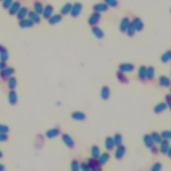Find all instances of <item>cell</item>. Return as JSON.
Masks as SVG:
<instances>
[{
    "label": "cell",
    "mask_w": 171,
    "mask_h": 171,
    "mask_svg": "<svg viewBox=\"0 0 171 171\" xmlns=\"http://www.w3.org/2000/svg\"><path fill=\"white\" fill-rule=\"evenodd\" d=\"M19 26L21 28H30L34 26V23L29 18H24L19 19Z\"/></svg>",
    "instance_id": "obj_14"
},
{
    "label": "cell",
    "mask_w": 171,
    "mask_h": 171,
    "mask_svg": "<svg viewBox=\"0 0 171 171\" xmlns=\"http://www.w3.org/2000/svg\"><path fill=\"white\" fill-rule=\"evenodd\" d=\"M91 155L93 158H98L99 156L100 155V151L98 146L94 145L91 148Z\"/></svg>",
    "instance_id": "obj_35"
},
{
    "label": "cell",
    "mask_w": 171,
    "mask_h": 171,
    "mask_svg": "<svg viewBox=\"0 0 171 171\" xmlns=\"http://www.w3.org/2000/svg\"><path fill=\"white\" fill-rule=\"evenodd\" d=\"M62 140L63 141V143L66 144V146H67L69 148H73L75 145V143L74 140L72 139V138L69 135L66 134V133H64L62 135Z\"/></svg>",
    "instance_id": "obj_8"
},
{
    "label": "cell",
    "mask_w": 171,
    "mask_h": 171,
    "mask_svg": "<svg viewBox=\"0 0 171 171\" xmlns=\"http://www.w3.org/2000/svg\"><path fill=\"white\" fill-rule=\"evenodd\" d=\"M5 170V166H4L3 164L0 163V171H3Z\"/></svg>",
    "instance_id": "obj_51"
},
{
    "label": "cell",
    "mask_w": 171,
    "mask_h": 171,
    "mask_svg": "<svg viewBox=\"0 0 171 171\" xmlns=\"http://www.w3.org/2000/svg\"><path fill=\"white\" fill-rule=\"evenodd\" d=\"M2 48V45H0V49H1V48Z\"/></svg>",
    "instance_id": "obj_53"
},
{
    "label": "cell",
    "mask_w": 171,
    "mask_h": 171,
    "mask_svg": "<svg viewBox=\"0 0 171 171\" xmlns=\"http://www.w3.org/2000/svg\"><path fill=\"white\" fill-rule=\"evenodd\" d=\"M158 82H159V84L161 86L166 88L169 87L171 84L170 78L166 76H161L158 79Z\"/></svg>",
    "instance_id": "obj_25"
},
{
    "label": "cell",
    "mask_w": 171,
    "mask_h": 171,
    "mask_svg": "<svg viewBox=\"0 0 171 171\" xmlns=\"http://www.w3.org/2000/svg\"><path fill=\"white\" fill-rule=\"evenodd\" d=\"M88 164L90 170L92 171H101L102 170V165L100 163L98 158H95L92 157L89 158L88 160Z\"/></svg>",
    "instance_id": "obj_1"
},
{
    "label": "cell",
    "mask_w": 171,
    "mask_h": 171,
    "mask_svg": "<svg viewBox=\"0 0 171 171\" xmlns=\"http://www.w3.org/2000/svg\"><path fill=\"white\" fill-rule=\"evenodd\" d=\"M165 100H166V104H167L168 106H170V103H171V96L170 94H167L165 96Z\"/></svg>",
    "instance_id": "obj_48"
},
{
    "label": "cell",
    "mask_w": 171,
    "mask_h": 171,
    "mask_svg": "<svg viewBox=\"0 0 171 171\" xmlns=\"http://www.w3.org/2000/svg\"><path fill=\"white\" fill-rule=\"evenodd\" d=\"M126 151V147H125L124 145L120 144L117 146V147H116L114 152V156L116 159H118V160L122 159L125 155Z\"/></svg>",
    "instance_id": "obj_5"
},
{
    "label": "cell",
    "mask_w": 171,
    "mask_h": 171,
    "mask_svg": "<svg viewBox=\"0 0 171 171\" xmlns=\"http://www.w3.org/2000/svg\"><path fill=\"white\" fill-rule=\"evenodd\" d=\"M108 10V6L105 3H96L93 6V10L94 12H98V13H102V12H106Z\"/></svg>",
    "instance_id": "obj_10"
},
{
    "label": "cell",
    "mask_w": 171,
    "mask_h": 171,
    "mask_svg": "<svg viewBox=\"0 0 171 171\" xmlns=\"http://www.w3.org/2000/svg\"><path fill=\"white\" fill-rule=\"evenodd\" d=\"M101 19V15L98 12H94L93 14H92L88 18V24L91 26H94L100 22Z\"/></svg>",
    "instance_id": "obj_2"
},
{
    "label": "cell",
    "mask_w": 171,
    "mask_h": 171,
    "mask_svg": "<svg viewBox=\"0 0 171 171\" xmlns=\"http://www.w3.org/2000/svg\"><path fill=\"white\" fill-rule=\"evenodd\" d=\"M131 24L133 25V26L135 27L136 31H139L140 32L144 29V23L140 18H134L132 20Z\"/></svg>",
    "instance_id": "obj_6"
},
{
    "label": "cell",
    "mask_w": 171,
    "mask_h": 171,
    "mask_svg": "<svg viewBox=\"0 0 171 171\" xmlns=\"http://www.w3.org/2000/svg\"><path fill=\"white\" fill-rule=\"evenodd\" d=\"M152 139L154 141V143H157V144H159L161 140H162V137H161V135L159 134V133L157 132H152V134L151 135Z\"/></svg>",
    "instance_id": "obj_36"
},
{
    "label": "cell",
    "mask_w": 171,
    "mask_h": 171,
    "mask_svg": "<svg viewBox=\"0 0 171 171\" xmlns=\"http://www.w3.org/2000/svg\"><path fill=\"white\" fill-rule=\"evenodd\" d=\"M116 78H117L119 82L122 83V84H127L128 82V78L126 76V74H124V72H121V71H119L116 73Z\"/></svg>",
    "instance_id": "obj_30"
},
{
    "label": "cell",
    "mask_w": 171,
    "mask_h": 171,
    "mask_svg": "<svg viewBox=\"0 0 171 171\" xmlns=\"http://www.w3.org/2000/svg\"><path fill=\"white\" fill-rule=\"evenodd\" d=\"M171 59V51L169 50L162 54L160 60L163 63H167Z\"/></svg>",
    "instance_id": "obj_37"
},
{
    "label": "cell",
    "mask_w": 171,
    "mask_h": 171,
    "mask_svg": "<svg viewBox=\"0 0 171 171\" xmlns=\"http://www.w3.org/2000/svg\"><path fill=\"white\" fill-rule=\"evenodd\" d=\"M80 168L82 171H90V166L88 164V162H82L81 165H80Z\"/></svg>",
    "instance_id": "obj_45"
},
{
    "label": "cell",
    "mask_w": 171,
    "mask_h": 171,
    "mask_svg": "<svg viewBox=\"0 0 171 171\" xmlns=\"http://www.w3.org/2000/svg\"><path fill=\"white\" fill-rule=\"evenodd\" d=\"M160 144V151L162 154H166L170 149V143L169 140H162Z\"/></svg>",
    "instance_id": "obj_17"
},
{
    "label": "cell",
    "mask_w": 171,
    "mask_h": 171,
    "mask_svg": "<svg viewBox=\"0 0 171 171\" xmlns=\"http://www.w3.org/2000/svg\"><path fill=\"white\" fill-rule=\"evenodd\" d=\"M126 32L127 35L128 36H130V37H132V36H134L135 35V34H136V30H135V27L133 26V25L131 23L130 24V25H129V26L128 27Z\"/></svg>",
    "instance_id": "obj_39"
},
{
    "label": "cell",
    "mask_w": 171,
    "mask_h": 171,
    "mask_svg": "<svg viewBox=\"0 0 171 171\" xmlns=\"http://www.w3.org/2000/svg\"><path fill=\"white\" fill-rule=\"evenodd\" d=\"M28 12L29 10L26 7H21L17 14H16L17 18L18 19H22L24 18H26L28 16Z\"/></svg>",
    "instance_id": "obj_22"
},
{
    "label": "cell",
    "mask_w": 171,
    "mask_h": 171,
    "mask_svg": "<svg viewBox=\"0 0 171 171\" xmlns=\"http://www.w3.org/2000/svg\"><path fill=\"white\" fill-rule=\"evenodd\" d=\"M162 139L165 140H170L171 138V132L169 130H164L161 132Z\"/></svg>",
    "instance_id": "obj_43"
},
{
    "label": "cell",
    "mask_w": 171,
    "mask_h": 171,
    "mask_svg": "<svg viewBox=\"0 0 171 171\" xmlns=\"http://www.w3.org/2000/svg\"><path fill=\"white\" fill-rule=\"evenodd\" d=\"M15 73V69L12 67H6L0 71V77L2 79H8Z\"/></svg>",
    "instance_id": "obj_3"
},
{
    "label": "cell",
    "mask_w": 171,
    "mask_h": 171,
    "mask_svg": "<svg viewBox=\"0 0 171 171\" xmlns=\"http://www.w3.org/2000/svg\"><path fill=\"white\" fill-rule=\"evenodd\" d=\"M18 94L14 90H11L8 93V101L11 105H15L18 102Z\"/></svg>",
    "instance_id": "obj_13"
},
{
    "label": "cell",
    "mask_w": 171,
    "mask_h": 171,
    "mask_svg": "<svg viewBox=\"0 0 171 171\" xmlns=\"http://www.w3.org/2000/svg\"><path fill=\"white\" fill-rule=\"evenodd\" d=\"M82 10V5L80 3H74L72 6V9H71L70 14L73 18H76L80 14Z\"/></svg>",
    "instance_id": "obj_4"
},
{
    "label": "cell",
    "mask_w": 171,
    "mask_h": 171,
    "mask_svg": "<svg viewBox=\"0 0 171 171\" xmlns=\"http://www.w3.org/2000/svg\"><path fill=\"white\" fill-rule=\"evenodd\" d=\"M155 75V69L152 66H149L147 68V79L148 80H152Z\"/></svg>",
    "instance_id": "obj_33"
},
{
    "label": "cell",
    "mask_w": 171,
    "mask_h": 171,
    "mask_svg": "<svg viewBox=\"0 0 171 171\" xmlns=\"http://www.w3.org/2000/svg\"><path fill=\"white\" fill-rule=\"evenodd\" d=\"M104 145H105V148L108 151H112V150H113L115 147L113 138L111 136L106 137L105 139V143H104Z\"/></svg>",
    "instance_id": "obj_23"
},
{
    "label": "cell",
    "mask_w": 171,
    "mask_h": 171,
    "mask_svg": "<svg viewBox=\"0 0 171 171\" xmlns=\"http://www.w3.org/2000/svg\"><path fill=\"white\" fill-rule=\"evenodd\" d=\"M100 96L101 98L104 100H107L110 96V90L109 87L107 86H104L102 88L100 91Z\"/></svg>",
    "instance_id": "obj_19"
},
{
    "label": "cell",
    "mask_w": 171,
    "mask_h": 171,
    "mask_svg": "<svg viewBox=\"0 0 171 171\" xmlns=\"http://www.w3.org/2000/svg\"><path fill=\"white\" fill-rule=\"evenodd\" d=\"M138 77L142 81H144L147 79V67L141 66L138 70Z\"/></svg>",
    "instance_id": "obj_21"
},
{
    "label": "cell",
    "mask_w": 171,
    "mask_h": 171,
    "mask_svg": "<svg viewBox=\"0 0 171 171\" xmlns=\"http://www.w3.org/2000/svg\"><path fill=\"white\" fill-rule=\"evenodd\" d=\"M44 8V6H43V4L41 3L40 2L37 1L34 4V11H35L36 13H37L40 15L42 14Z\"/></svg>",
    "instance_id": "obj_34"
},
{
    "label": "cell",
    "mask_w": 171,
    "mask_h": 171,
    "mask_svg": "<svg viewBox=\"0 0 171 171\" xmlns=\"http://www.w3.org/2000/svg\"><path fill=\"white\" fill-rule=\"evenodd\" d=\"M8 139V136L7 134H4V133L0 132V143L2 142H5Z\"/></svg>",
    "instance_id": "obj_47"
},
{
    "label": "cell",
    "mask_w": 171,
    "mask_h": 171,
    "mask_svg": "<svg viewBox=\"0 0 171 171\" xmlns=\"http://www.w3.org/2000/svg\"><path fill=\"white\" fill-rule=\"evenodd\" d=\"M110 157V156L109 153L104 152L99 156L98 159V161H99L101 165H104L107 163V162H108V160H109Z\"/></svg>",
    "instance_id": "obj_27"
},
{
    "label": "cell",
    "mask_w": 171,
    "mask_h": 171,
    "mask_svg": "<svg viewBox=\"0 0 171 171\" xmlns=\"http://www.w3.org/2000/svg\"><path fill=\"white\" fill-rule=\"evenodd\" d=\"M18 84V81L16 78L11 76L7 79V87L10 90H14Z\"/></svg>",
    "instance_id": "obj_29"
},
{
    "label": "cell",
    "mask_w": 171,
    "mask_h": 171,
    "mask_svg": "<svg viewBox=\"0 0 171 171\" xmlns=\"http://www.w3.org/2000/svg\"><path fill=\"white\" fill-rule=\"evenodd\" d=\"M72 118L77 121H83L86 118V116L84 113V112H80V111H75L72 112Z\"/></svg>",
    "instance_id": "obj_20"
},
{
    "label": "cell",
    "mask_w": 171,
    "mask_h": 171,
    "mask_svg": "<svg viewBox=\"0 0 171 171\" xmlns=\"http://www.w3.org/2000/svg\"><path fill=\"white\" fill-rule=\"evenodd\" d=\"M28 18L30 19L34 24H39L41 22V17L35 11H29L28 12Z\"/></svg>",
    "instance_id": "obj_12"
},
{
    "label": "cell",
    "mask_w": 171,
    "mask_h": 171,
    "mask_svg": "<svg viewBox=\"0 0 171 171\" xmlns=\"http://www.w3.org/2000/svg\"><path fill=\"white\" fill-rule=\"evenodd\" d=\"M168 106L167 104L165 102H160L154 106V112H155L156 114H160L161 112H164L166 108H167Z\"/></svg>",
    "instance_id": "obj_24"
},
{
    "label": "cell",
    "mask_w": 171,
    "mask_h": 171,
    "mask_svg": "<svg viewBox=\"0 0 171 171\" xmlns=\"http://www.w3.org/2000/svg\"><path fill=\"white\" fill-rule=\"evenodd\" d=\"M122 136L119 133H117V134H116L114 137H113V140L115 146H118L122 144Z\"/></svg>",
    "instance_id": "obj_38"
},
{
    "label": "cell",
    "mask_w": 171,
    "mask_h": 171,
    "mask_svg": "<svg viewBox=\"0 0 171 171\" xmlns=\"http://www.w3.org/2000/svg\"><path fill=\"white\" fill-rule=\"evenodd\" d=\"M72 4L70 3H65L64 5L62 6V9H61V14L64 15H66L70 13L71 11V9H72Z\"/></svg>",
    "instance_id": "obj_31"
},
{
    "label": "cell",
    "mask_w": 171,
    "mask_h": 171,
    "mask_svg": "<svg viewBox=\"0 0 171 171\" xmlns=\"http://www.w3.org/2000/svg\"><path fill=\"white\" fill-rule=\"evenodd\" d=\"M71 170L72 171H78L80 169V163H79L78 161L76 160H73L71 162L70 165Z\"/></svg>",
    "instance_id": "obj_40"
},
{
    "label": "cell",
    "mask_w": 171,
    "mask_h": 171,
    "mask_svg": "<svg viewBox=\"0 0 171 171\" xmlns=\"http://www.w3.org/2000/svg\"><path fill=\"white\" fill-rule=\"evenodd\" d=\"M104 3L111 7H116L118 6V0H104Z\"/></svg>",
    "instance_id": "obj_41"
},
{
    "label": "cell",
    "mask_w": 171,
    "mask_h": 171,
    "mask_svg": "<svg viewBox=\"0 0 171 171\" xmlns=\"http://www.w3.org/2000/svg\"><path fill=\"white\" fill-rule=\"evenodd\" d=\"M3 154L1 151H0V159H1L2 158H3Z\"/></svg>",
    "instance_id": "obj_52"
},
{
    "label": "cell",
    "mask_w": 171,
    "mask_h": 171,
    "mask_svg": "<svg viewBox=\"0 0 171 171\" xmlns=\"http://www.w3.org/2000/svg\"><path fill=\"white\" fill-rule=\"evenodd\" d=\"M10 128L7 126L5 124H0V132L4 133V134H7L9 132Z\"/></svg>",
    "instance_id": "obj_46"
},
{
    "label": "cell",
    "mask_w": 171,
    "mask_h": 171,
    "mask_svg": "<svg viewBox=\"0 0 171 171\" xmlns=\"http://www.w3.org/2000/svg\"><path fill=\"white\" fill-rule=\"evenodd\" d=\"M162 169V164L160 163V162H155L154 163L152 168H151V170L152 171H159L160 170Z\"/></svg>",
    "instance_id": "obj_44"
},
{
    "label": "cell",
    "mask_w": 171,
    "mask_h": 171,
    "mask_svg": "<svg viewBox=\"0 0 171 171\" xmlns=\"http://www.w3.org/2000/svg\"><path fill=\"white\" fill-rule=\"evenodd\" d=\"M53 10H54V8L52 5L48 4V5L45 6L44 8L42 14H41L43 15V18L44 19H48L53 15Z\"/></svg>",
    "instance_id": "obj_9"
},
{
    "label": "cell",
    "mask_w": 171,
    "mask_h": 171,
    "mask_svg": "<svg viewBox=\"0 0 171 171\" xmlns=\"http://www.w3.org/2000/svg\"><path fill=\"white\" fill-rule=\"evenodd\" d=\"M92 32L94 36L98 39H102L104 36V33L103 30L97 26H92Z\"/></svg>",
    "instance_id": "obj_18"
},
{
    "label": "cell",
    "mask_w": 171,
    "mask_h": 171,
    "mask_svg": "<svg viewBox=\"0 0 171 171\" xmlns=\"http://www.w3.org/2000/svg\"><path fill=\"white\" fill-rule=\"evenodd\" d=\"M158 151H159V150H158V148L156 147H154V146H152V147H151V152H152V154H158Z\"/></svg>",
    "instance_id": "obj_49"
},
{
    "label": "cell",
    "mask_w": 171,
    "mask_h": 171,
    "mask_svg": "<svg viewBox=\"0 0 171 171\" xmlns=\"http://www.w3.org/2000/svg\"><path fill=\"white\" fill-rule=\"evenodd\" d=\"M62 19V16L61 14H54L52 15L50 18L48 19V22L51 25H55L60 23Z\"/></svg>",
    "instance_id": "obj_26"
},
{
    "label": "cell",
    "mask_w": 171,
    "mask_h": 171,
    "mask_svg": "<svg viewBox=\"0 0 171 171\" xmlns=\"http://www.w3.org/2000/svg\"><path fill=\"white\" fill-rule=\"evenodd\" d=\"M3 1V0H0V2H2Z\"/></svg>",
    "instance_id": "obj_54"
},
{
    "label": "cell",
    "mask_w": 171,
    "mask_h": 171,
    "mask_svg": "<svg viewBox=\"0 0 171 171\" xmlns=\"http://www.w3.org/2000/svg\"><path fill=\"white\" fill-rule=\"evenodd\" d=\"M9 58V53L7 49L2 46L0 49V60L3 62H6Z\"/></svg>",
    "instance_id": "obj_32"
},
{
    "label": "cell",
    "mask_w": 171,
    "mask_h": 171,
    "mask_svg": "<svg viewBox=\"0 0 171 171\" xmlns=\"http://www.w3.org/2000/svg\"><path fill=\"white\" fill-rule=\"evenodd\" d=\"M21 7V3L18 1H15L12 3L11 6L8 9V13L10 15H15L17 14Z\"/></svg>",
    "instance_id": "obj_7"
},
{
    "label": "cell",
    "mask_w": 171,
    "mask_h": 171,
    "mask_svg": "<svg viewBox=\"0 0 171 171\" xmlns=\"http://www.w3.org/2000/svg\"><path fill=\"white\" fill-rule=\"evenodd\" d=\"M131 23L130 19L127 17H124L121 20V22L120 23V30L122 32H126L128 27L129 26V25Z\"/></svg>",
    "instance_id": "obj_15"
},
{
    "label": "cell",
    "mask_w": 171,
    "mask_h": 171,
    "mask_svg": "<svg viewBox=\"0 0 171 171\" xmlns=\"http://www.w3.org/2000/svg\"><path fill=\"white\" fill-rule=\"evenodd\" d=\"M6 67V62L0 61V71L2 70L3 68H5Z\"/></svg>",
    "instance_id": "obj_50"
},
{
    "label": "cell",
    "mask_w": 171,
    "mask_h": 171,
    "mask_svg": "<svg viewBox=\"0 0 171 171\" xmlns=\"http://www.w3.org/2000/svg\"><path fill=\"white\" fill-rule=\"evenodd\" d=\"M13 2H14V0H3V1H2V7H3V9L8 10Z\"/></svg>",
    "instance_id": "obj_42"
},
{
    "label": "cell",
    "mask_w": 171,
    "mask_h": 171,
    "mask_svg": "<svg viewBox=\"0 0 171 171\" xmlns=\"http://www.w3.org/2000/svg\"><path fill=\"white\" fill-rule=\"evenodd\" d=\"M143 142H144V145L147 148H151L154 144V143L152 139V137L150 135H146L144 136Z\"/></svg>",
    "instance_id": "obj_28"
},
{
    "label": "cell",
    "mask_w": 171,
    "mask_h": 171,
    "mask_svg": "<svg viewBox=\"0 0 171 171\" xmlns=\"http://www.w3.org/2000/svg\"><path fill=\"white\" fill-rule=\"evenodd\" d=\"M60 134V130L58 128H53L52 129L47 130L45 132V136L48 139H53V138L57 137Z\"/></svg>",
    "instance_id": "obj_16"
},
{
    "label": "cell",
    "mask_w": 171,
    "mask_h": 171,
    "mask_svg": "<svg viewBox=\"0 0 171 171\" xmlns=\"http://www.w3.org/2000/svg\"><path fill=\"white\" fill-rule=\"evenodd\" d=\"M135 66L131 63H122L119 66L120 71L122 72H130L135 70Z\"/></svg>",
    "instance_id": "obj_11"
}]
</instances>
